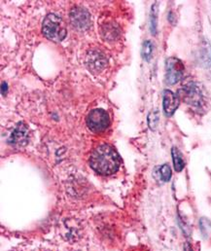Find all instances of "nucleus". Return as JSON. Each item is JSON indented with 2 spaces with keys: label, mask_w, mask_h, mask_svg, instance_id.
<instances>
[{
  "label": "nucleus",
  "mask_w": 211,
  "mask_h": 251,
  "mask_svg": "<svg viewBox=\"0 0 211 251\" xmlns=\"http://www.w3.org/2000/svg\"><path fill=\"white\" fill-rule=\"evenodd\" d=\"M70 20L74 27L78 29H86L91 25L89 13L83 8H75L70 14Z\"/></svg>",
  "instance_id": "obj_6"
},
{
  "label": "nucleus",
  "mask_w": 211,
  "mask_h": 251,
  "mask_svg": "<svg viewBox=\"0 0 211 251\" xmlns=\"http://www.w3.org/2000/svg\"><path fill=\"white\" fill-rule=\"evenodd\" d=\"M184 251H193V249L189 243H185L184 245Z\"/></svg>",
  "instance_id": "obj_17"
},
{
  "label": "nucleus",
  "mask_w": 211,
  "mask_h": 251,
  "mask_svg": "<svg viewBox=\"0 0 211 251\" xmlns=\"http://www.w3.org/2000/svg\"><path fill=\"white\" fill-rule=\"evenodd\" d=\"M171 169L168 165H164L160 168V177L164 182H167L171 178Z\"/></svg>",
  "instance_id": "obj_14"
},
{
  "label": "nucleus",
  "mask_w": 211,
  "mask_h": 251,
  "mask_svg": "<svg viewBox=\"0 0 211 251\" xmlns=\"http://www.w3.org/2000/svg\"><path fill=\"white\" fill-rule=\"evenodd\" d=\"M28 141V130L24 126H18L12 132L9 142L14 146H24Z\"/></svg>",
  "instance_id": "obj_8"
},
{
  "label": "nucleus",
  "mask_w": 211,
  "mask_h": 251,
  "mask_svg": "<svg viewBox=\"0 0 211 251\" xmlns=\"http://www.w3.org/2000/svg\"><path fill=\"white\" fill-rule=\"evenodd\" d=\"M159 123V112L156 111H152L149 115H148V125L150 126L151 129H155Z\"/></svg>",
  "instance_id": "obj_15"
},
{
  "label": "nucleus",
  "mask_w": 211,
  "mask_h": 251,
  "mask_svg": "<svg viewBox=\"0 0 211 251\" xmlns=\"http://www.w3.org/2000/svg\"><path fill=\"white\" fill-rule=\"evenodd\" d=\"M7 90H8V85L5 82H3L2 86H1V93H2V95H6Z\"/></svg>",
  "instance_id": "obj_16"
},
{
  "label": "nucleus",
  "mask_w": 211,
  "mask_h": 251,
  "mask_svg": "<svg viewBox=\"0 0 211 251\" xmlns=\"http://www.w3.org/2000/svg\"><path fill=\"white\" fill-rule=\"evenodd\" d=\"M153 44L150 40H146L143 43V47H142V57L145 61H150L153 55Z\"/></svg>",
  "instance_id": "obj_13"
},
{
  "label": "nucleus",
  "mask_w": 211,
  "mask_h": 251,
  "mask_svg": "<svg viewBox=\"0 0 211 251\" xmlns=\"http://www.w3.org/2000/svg\"><path fill=\"white\" fill-rule=\"evenodd\" d=\"M150 28L153 34L157 33V25H158V3L152 6L151 15H150Z\"/></svg>",
  "instance_id": "obj_12"
},
{
  "label": "nucleus",
  "mask_w": 211,
  "mask_h": 251,
  "mask_svg": "<svg viewBox=\"0 0 211 251\" xmlns=\"http://www.w3.org/2000/svg\"><path fill=\"white\" fill-rule=\"evenodd\" d=\"M184 64L177 58H169L165 63V83L174 85L181 80L184 74Z\"/></svg>",
  "instance_id": "obj_4"
},
{
  "label": "nucleus",
  "mask_w": 211,
  "mask_h": 251,
  "mask_svg": "<svg viewBox=\"0 0 211 251\" xmlns=\"http://www.w3.org/2000/svg\"><path fill=\"white\" fill-rule=\"evenodd\" d=\"M121 165V160L116 150L107 144L98 146L90 157L91 168L99 175L110 176L115 174Z\"/></svg>",
  "instance_id": "obj_1"
},
{
  "label": "nucleus",
  "mask_w": 211,
  "mask_h": 251,
  "mask_svg": "<svg viewBox=\"0 0 211 251\" xmlns=\"http://www.w3.org/2000/svg\"><path fill=\"white\" fill-rule=\"evenodd\" d=\"M171 155H172L173 166H174L175 171L178 172V173L181 172L185 167V163H184V160L182 158V155H181L180 151L176 147H173L172 150H171Z\"/></svg>",
  "instance_id": "obj_11"
},
{
  "label": "nucleus",
  "mask_w": 211,
  "mask_h": 251,
  "mask_svg": "<svg viewBox=\"0 0 211 251\" xmlns=\"http://www.w3.org/2000/svg\"><path fill=\"white\" fill-rule=\"evenodd\" d=\"M86 64L92 72L98 73L105 68L107 60L102 53L98 51H91L87 56Z\"/></svg>",
  "instance_id": "obj_5"
},
{
  "label": "nucleus",
  "mask_w": 211,
  "mask_h": 251,
  "mask_svg": "<svg viewBox=\"0 0 211 251\" xmlns=\"http://www.w3.org/2000/svg\"><path fill=\"white\" fill-rule=\"evenodd\" d=\"M164 111L166 116H171L179 105V100L178 98L168 90H165L164 92Z\"/></svg>",
  "instance_id": "obj_7"
},
{
  "label": "nucleus",
  "mask_w": 211,
  "mask_h": 251,
  "mask_svg": "<svg viewBox=\"0 0 211 251\" xmlns=\"http://www.w3.org/2000/svg\"><path fill=\"white\" fill-rule=\"evenodd\" d=\"M109 116L103 109H94L87 117V125L94 132H101L109 126Z\"/></svg>",
  "instance_id": "obj_3"
},
{
  "label": "nucleus",
  "mask_w": 211,
  "mask_h": 251,
  "mask_svg": "<svg viewBox=\"0 0 211 251\" xmlns=\"http://www.w3.org/2000/svg\"><path fill=\"white\" fill-rule=\"evenodd\" d=\"M184 99L186 101L190 102V104H200L202 100V95L199 89L195 85H192L191 87H187L185 89Z\"/></svg>",
  "instance_id": "obj_9"
},
{
  "label": "nucleus",
  "mask_w": 211,
  "mask_h": 251,
  "mask_svg": "<svg viewBox=\"0 0 211 251\" xmlns=\"http://www.w3.org/2000/svg\"><path fill=\"white\" fill-rule=\"evenodd\" d=\"M43 33L54 42L63 41L67 36V28L62 18L56 14H49L43 22Z\"/></svg>",
  "instance_id": "obj_2"
},
{
  "label": "nucleus",
  "mask_w": 211,
  "mask_h": 251,
  "mask_svg": "<svg viewBox=\"0 0 211 251\" xmlns=\"http://www.w3.org/2000/svg\"><path fill=\"white\" fill-rule=\"evenodd\" d=\"M200 60L204 66L211 67V46L209 43H205L200 52Z\"/></svg>",
  "instance_id": "obj_10"
}]
</instances>
